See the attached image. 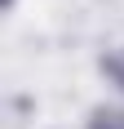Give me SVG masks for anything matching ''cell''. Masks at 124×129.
<instances>
[{
	"label": "cell",
	"instance_id": "obj_1",
	"mask_svg": "<svg viewBox=\"0 0 124 129\" xmlns=\"http://www.w3.org/2000/svg\"><path fill=\"white\" fill-rule=\"evenodd\" d=\"M89 129H124V116H120V111H98Z\"/></svg>",
	"mask_w": 124,
	"mask_h": 129
},
{
	"label": "cell",
	"instance_id": "obj_2",
	"mask_svg": "<svg viewBox=\"0 0 124 129\" xmlns=\"http://www.w3.org/2000/svg\"><path fill=\"white\" fill-rule=\"evenodd\" d=\"M106 71H111V76L120 80V89H124V53H115V58H106Z\"/></svg>",
	"mask_w": 124,
	"mask_h": 129
}]
</instances>
